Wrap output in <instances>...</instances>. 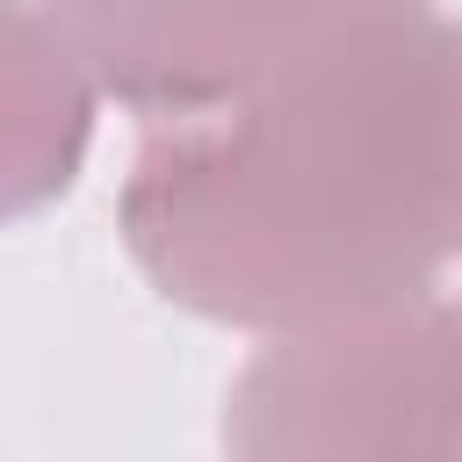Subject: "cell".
Returning a JSON list of instances; mask_svg holds the SVG:
<instances>
[{"label": "cell", "instance_id": "6da1fadb", "mask_svg": "<svg viewBox=\"0 0 462 462\" xmlns=\"http://www.w3.org/2000/svg\"><path fill=\"white\" fill-rule=\"evenodd\" d=\"M116 224L166 303L274 339L433 296L462 260V14L303 0L238 94L144 123Z\"/></svg>", "mask_w": 462, "mask_h": 462}, {"label": "cell", "instance_id": "277c9868", "mask_svg": "<svg viewBox=\"0 0 462 462\" xmlns=\"http://www.w3.org/2000/svg\"><path fill=\"white\" fill-rule=\"evenodd\" d=\"M94 72L58 29L51 7H0V195L7 217H29L36 202L65 195L87 130H94Z\"/></svg>", "mask_w": 462, "mask_h": 462}, {"label": "cell", "instance_id": "7a4b0ae2", "mask_svg": "<svg viewBox=\"0 0 462 462\" xmlns=\"http://www.w3.org/2000/svg\"><path fill=\"white\" fill-rule=\"evenodd\" d=\"M231 462H462V289L267 339L224 397Z\"/></svg>", "mask_w": 462, "mask_h": 462}, {"label": "cell", "instance_id": "3957f363", "mask_svg": "<svg viewBox=\"0 0 462 462\" xmlns=\"http://www.w3.org/2000/svg\"><path fill=\"white\" fill-rule=\"evenodd\" d=\"M51 14L72 36V51L87 58L101 94L137 108L144 123H173V116H195V108H217L224 94H238L296 36L303 0H267V7H253V0H217V7L94 0V7H51Z\"/></svg>", "mask_w": 462, "mask_h": 462}]
</instances>
